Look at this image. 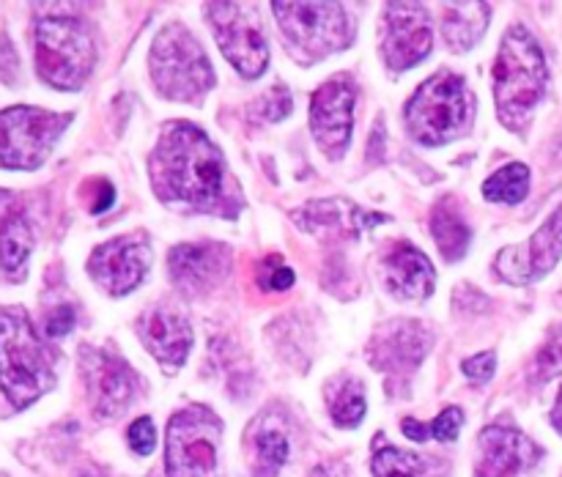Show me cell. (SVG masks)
<instances>
[{
    "label": "cell",
    "instance_id": "cell-1",
    "mask_svg": "<svg viewBox=\"0 0 562 477\" xmlns=\"http://www.w3.org/2000/svg\"><path fill=\"white\" fill-rule=\"evenodd\" d=\"M148 175L154 192L165 203L220 217H236L241 208V197H236L228 184L220 148L187 121H170L162 126L148 162Z\"/></svg>",
    "mask_w": 562,
    "mask_h": 477
},
{
    "label": "cell",
    "instance_id": "cell-2",
    "mask_svg": "<svg viewBox=\"0 0 562 477\" xmlns=\"http://www.w3.org/2000/svg\"><path fill=\"white\" fill-rule=\"evenodd\" d=\"M549 69L541 47L527 27L514 25L499 44L494 60V99L497 115L508 129L525 132L532 110L547 96Z\"/></svg>",
    "mask_w": 562,
    "mask_h": 477
},
{
    "label": "cell",
    "instance_id": "cell-3",
    "mask_svg": "<svg viewBox=\"0 0 562 477\" xmlns=\"http://www.w3.org/2000/svg\"><path fill=\"white\" fill-rule=\"evenodd\" d=\"M53 382V360L27 313L22 307L0 313V393L14 409H25L42 398Z\"/></svg>",
    "mask_w": 562,
    "mask_h": 477
},
{
    "label": "cell",
    "instance_id": "cell-4",
    "mask_svg": "<svg viewBox=\"0 0 562 477\" xmlns=\"http://www.w3.org/2000/svg\"><path fill=\"white\" fill-rule=\"evenodd\" d=\"M475 115V99L464 77L439 71L428 77L406 102V129L423 146H442L467 135Z\"/></svg>",
    "mask_w": 562,
    "mask_h": 477
},
{
    "label": "cell",
    "instance_id": "cell-5",
    "mask_svg": "<svg viewBox=\"0 0 562 477\" xmlns=\"http://www.w3.org/2000/svg\"><path fill=\"white\" fill-rule=\"evenodd\" d=\"M151 80L165 99L195 102L214 86V69L198 38L184 25L162 27L151 44Z\"/></svg>",
    "mask_w": 562,
    "mask_h": 477
},
{
    "label": "cell",
    "instance_id": "cell-6",
    "mask_svg": "<svg viewBox=\"0 0 562 477\" xmlns=\"http://www.w3.org/2000/svg\"><path fill=\"white\" fill-rule=\"evenodd\" d=\"M294 58L313 64L355 42V20L340 3H272Z\"/></svg>",
    "mask_w": 562,
    "mask_h": 477
},
{
    "label": "cell",
    "instance_id": "cell-7",
    "mask_svg": "<svg viewBox=\"0 0 562 477\" xmlns=\"http://www.w3.org/2000/svg\"><path fill=\"white\" fill-rule=\"evenodd\" d=\"M97 60L88 27L75 16H44L36 25V71L60 91H75L88 80Z\"/></svg>",
    "mask_w": 562,
    "mask_h": 477
},
{
    "label": "cell",
    "instance_id": "cell-8",
    "mask_svg": "<svg viewBox=\"0 0 562 477\" xmlns=\"http://www.w3.org/2000/svg\"><path fill=\"white\" fill-rule=\"evenodd\" d=\"M223 422L206 406H190L170 417L165 436L168 477L217 475V444Z\"/></svg>",
    "mask_w": 562,
    "mask_h": 477
},
{
    "label": "cell",
    "instance_id": "cell-9",
    "mask_svg": "<svg viewBox=\"0 0 562 477\" xmlns=\"http://www.w3.org/2000/svg\"><path fill=\"white\" fill-rule=\"evenodd\" d=\"M69 121V113H49L27 104L0 110V168L36 170L49 157Z\"/></svg>",
    "mask_w": 562,
    "mask_h": 477
},
{
    "label": "cell",
    "instance_id": "cell-10",
    "mask_svg": "<svg viewBox=\"0 0 562 477\" xmlns=\"http://www.w3.org/2000/svg\"><path fill=\"white\" fill-rule=\"evenodd\" d=\"M206 16L212 22L220 49L241 77L252 80L267 69L269 44L256 5L209 3Z\"/></svg>",
    "mask_w": 562,
    "mask_h": 477
},
{
    "label": "cell",
    "instance_id": "cell-11",
    "mask_svg": "<svg viewBox=\"0 0 562 477\" xmlns=\"http://www.w3.org/2000/svg\"><path fill=\"white\" fill-rule=\"evenodd\" d=\"M357 86L349 75H335L324 82L311 102V129L318 148L329 159H344L355 129Z\"/></svg>",
    "mask_w": 562,
    "mask_h": 477
},
{
    "label": "cell",
    "instance_id": "cell-12",
    "mask_svg": "<svg viewBox=\"0 0 562 477\" xmlns=\"http://www.w3.org/2000/svg\"><path fill=\"white\" fill-rule=\"evenodd\" d=\"M434 47L426 5L390 3L382 20V55L390 71H406L428 58Z\"/></svg>",
    "mask_w": 562,
    "mask_h": 477
},
{
    "label": "cell",
    "instance_id": "cell-13",
    "mask_svg": "<svg viewBox=\"0 0 562 477\" xmlns=\"http://www.w3.org/2000/svg\"><path fill=\"white\" fill-rule=\"evenodd\" d=\"M151 261V247L143 230L104 241L88 258V272L108 294L124 296L143 283Z\"/></svg>",
    "mask_w": 562,
    "mask_h": 477
},
{
    "label": "cell",
    "instance_id": "cell-14",
    "mask_svg": "<svg viewBox=\"0 0 562 477\" xmlns=\"http://www.w3.org/2000/svg\"><path fill=\"white\" fill-rule=\"evenodd\" d=\"M431 343L434 332L428 323L398 318V321L382 323L373 332L371 343H368V356H371V365L387 373L390 378L406 382L426 360Z\"/></svg>",
    "mask_w": 562,
    "mask_h": 477
},
{
    "label": "cell",
    "instance_id": "cell-15",
    "mask_svg": "<svg viewBox=\"0 0 562 477\" xmlns=\"http://www.w3.org/2000/svg\"><path fill=\"white\" fill-rule=\"evenodd\" d=\"M80 356L82 376H86V387L97 417H102V420L119 417L140 389L137 373L121 356L104 349H93V345H82Z\"/></svg>",
    "mask_w": 562,
    "mask_h": 477
},
{
    "label": "cell",
    "instance_id": "cell-16",
    "mask_svg": "<svg viewBox=\"0 0 562 477\" xmlns=\"http://www.w3.org/2000/svg\"><path fill=\"white\" fill-rule=\"evenodd\" d=\"M562 258V203L549 214L547 223L532 234L527 245L505 247L494 261V269L503 280L514 285L532 283L552 272Z\"/></svg>",
    "mask_w": 562,
    "mask_h": 477
},
{
    "label": "cell",
    "instance_id": "cell-17",
    "mask_svg": "<svg viewBox=\"0 0 562 477\" xmlns=\"http://www.w3.org/2000/svg\"><path fill=\"white\" fill-rule=\"evenodd\" d=\"M541 458V447L514 425H486L477 436L475 477H519Z\"/></svg>",
    "mask_w": 562,
    "mask_h": 477
},
{
    "label": "cell",
    "instance_id": "cell-18",
    "mask_svg": "<svg viewBox=\"0 0 562 477\" xmlns=\"http://www.w3.org/2000/svg\"><path fill=\"white\" fill-rule=\"evenodd\" d=\"M170 280L184 294H209L223 283L231 269V250L217 241L179 245L168 255Z\"/></svg>",
    "mask_w": 562,
    "mask_h": 477
},
{
    "label": "cell",
    "instance_id": "cell-19",
    "mask_svg": "<svg viewBox=\"0 0 562 477\" xmlns=\"http://www.w3.org/2000/svg\"><path fill=\"white\" fill-rule=\"evenodd\" d=\"M137 332H140L143 345L151 351L168 371L184 365L192 349V327L187 321L184 313L170 310V307H154L146 310L137 321Z\"/></svg>",
    "mask_w": 562,
    "mask_h": 477
},
{
    "label": "cell",
    "instance_id": "cell-20",
    "mask_svg": "<svg viewBox=\"0 0 562 477\" xmlns=\"http://www.w3.org/2000/svg\"><path fill=\"white\" fill-rule=\"evenodd\" d=\"M382 272L390 294L404 302L426 299L437 285V272H434L431 261L409 241H393L384 250Z\"/></svg>",
    "mask_w": 562,
    "mask_h": 477
},
{
    "label": "cell",
    "instance_id": "cell-21",
    "mask_svg": "<svg viewBox=\"0 0 562 477\" xmlns=\"http://www.w3.org/2000/svg\"><path fill=\"white\" fill-rule=\"evenodd\" d=\"M294 219L302 225V230L327 236V239H355L360 230L373 228L376 223H384V214L362 212L357 203L333 197V201H313L305 208L294 212Z\"/></svg>",
    "mask_w": 562,
    "mask_h": 477
},
{
    "label": "cell",
    "instance_id": "cell-22",
    "mask_svg": "<svg viewBox=\"0 0 562 477\" xmlns=\"http://www.w3.org/2000/svg\"><path fill=\"white\" fill-rule=\"evenodd\" d=\"M33 250V228L20 206L0 212V269L5 277H22L27 255Z\"/></svg>",
    "mask_w": 562,
    "mask_h": 477
},
{
    "label": "cell",
    "instance_id": "cell-23",
    "mask_svg": "<svg viewBox=\"0 0 562 477\" xmlns=\"http://www.w3.org/2000/svg\"><path fill=\"white\" fill-rule=\"evenodd\" d=\"M431 236L437 241L439 252H442L448 261H459L464 258L467 247H470L472 230L467 223L464 212H461V203L453 195L442 197V201L434 206L431 212Z\"/></svg>",
    "mask_w": 562,
    "mask_h": 477
},
{
    "label": "cell",
    "instance_id": "cell-24",
    "mask_svg": "<svg viewBox=\"0 0 562 477\" xmlns=\"http://www.w3.org/2000/svg\"><path fill=\"white\" fill-rule=\"evenodd\" d=\"M492 16L488 3H453L445 5L442 33L448 44L459 53H467L486 31V22Z\"/></svg>",
    "mask_w": 562,
    "mask_h": 477
},
{
    "label": "cell",
    "instance_id": "cell-25",
    "mask_svg": "<svg viewBox=\"0 0 562 477\" xmlns=\"http://www.w3.org/2000/svg\"><path fill=\"white\" fill-rule=\"evenodd\" d=\"M289 461V439L278 428H263L252 436L250 444V469L252 477H278L283 464Z\"/></svg>",
    "mask_w": 562,
    "mask_h": 477
},
{
    "label": "cell",
    "instance_id": "cell-26",
    "mask_svg": "<svg viewBox=\"0 0 562 477\" xmlns=\"http://www.w3.org/2000/svg\"><path fill=\"white\" fill-rule=\"evenodd\" d=\"M373 477H434V466L423 455L406 453L395 444L373 450Z\"/></svg>",
    "mask_w": 562,
    "mask_h": 477
},
{
    "label": "cell",
    "instance_id": "cell-27",
    "mask_svg": "<svg viewBox=\"0 0 562 477\" xmlns=\"http://www.w3.org/2000/svg\"><path fill=\"white\" fill-rule=\"evenodd\" d=\"M527 192H530V168L521 162L505 164L497 173L488 175L486 184H483L486 201L508 203V206H516V203L525 201Z\"/></svg>",
    "mask_w": 562,
    "mask_h": 477
},
{
    "label": "cell",
    "instance_id": "cell-28",
    "mask_svg": "<svg viewBox=\"0 0 562 477\" xmlns=\"http://www.w3.org/2000/svg\"><path fill=\"white\" fill-rule=\"evenodd\" d=\"M461 425H464V411L450 406V409H445L442 414L431 422H417L412 420V417H406V420L401 422V431H404V436L412 439V442H428V439L453 442V439H459Z\"/></svg>",
    "mask_w": 562,
    "mask_h": 477
},
{
    "label": "cell",
    "instance_id": "cell-29",
    "mask_svg": "<svg viewBox=\"0 0 562 477\" xmlns=\"http://www.w3.org/2000/svg\"><path fill=\"white\" fill-rule=\"evenodd\" d=\"M329 414L344 428H355L366 417V389H362L360 378H346L338 389H333Z\"/></svg>",
    "mask_w": 562,
    "mask_h": 477
},
{
    "label": "cell",
    "instance_id": "cell-30",
    "mask_svg": "<svg viewBox=\"0 0 562 477\" xmlns=\"http://www.w3.org/2000/svg\"><path fill=\"white\" fill-rule=\"evenodd\" d=\"M536 373L538 378H552L562 373V323L552 329V334L547 338L543 349L538 351Z\"/></svg>",
    "mask_w": 562,
    "mask_h": 477
},
{
    "label": "cell",
    "instance_id": "cell-31",
    "mask_svg": "<svg viewBox=\"0 0 562 477\" xmlns=\"http://www.w3.org/2000/svg\"><path fill=\"white\" fill-rule=\"evenodd\" d=\"M80 197L86 201L88 212L102 214V212H108L110 206H113L115 190H113V184H110L108 179H88V181H82Z\"/></svg>",
    "mask_w": 562,
    "mask_h": 477
},
{
    "label": "cell",
    "instance_id": "cell-32",
    "mask_svg": "<svg viewBox=\"0 0 562 477\" xmlns=\"http://www.w3.org/2000/svg\"><path fill=\"white\" fill-rule=\"evenodd\" d=\"M256 110L258 115H261L263 121H280V118H285V115L291 113V96H289V91H285L283 86H274L272 91L269 93H263L261 99H258L256 102Z\"/></svg>",
    "mask_w": 562,
    "mask_h": 477
},
{
    "label": "cell",
    "instance_id": "cell-33",
    "mask_svg": "<svg viewBox=\"0 0 562 477\" xmlns=\"http://www.w3.org/2000/svg\"><path fill=\"white\" fill-rule=\"evenodd\" d=\"M258 283L267 291H285L294 285V272L285 266L280 255H269L267 263H263V272L261 277H258Z\"/></svg>",
    "mask_w": 562,
    "mask_h": 477
},
{
    "label": "cell",
    "instance_id": "cell-34",
    "mask_svg": "<svg viewBox=\"0 0 562 477\" xmlns=\"http://www.w3.org/2000/svg\"><path fill=\"white\" fill-rule=\"evenodd\" d=\"M126 439H130L132 450L137 455H148L154 450V442H157V431H154L151 417H137L135 422L126 431Z\"/></svg>",
    "mask_w": 562,
    "mask_h": 477
},
{
    "label": "cell",
    "instance_id": "cell-35",
    "mask_svg": "<svg viewBox=\"0 0 562 477\" xmlns=\"http://www.w3.org/2000/svg\"><path fill=\"white\" fill-rule=\"evenodd\" d=\"M75 321V307L58 305L47 313V318H44V332H47V338H64V334L71 332Z\"/></svg>",
    "mask_w": 562,
    "mask_h": 477
},
{
    "label": "cell",
    "instance_id": "cell-36",
    "mask_svg": "<svg viewBox=\"0 0 562 477\" xmlns=\"http://www.w3.org/2000/svg\"><path fill=\"white\" fill-rule=\"evenodd\" d=\"M461 367H464L467 376L475 378V382H488V378L494 376V367H497V356H494V351H483V354L464 360Z\"/></svg>",
    "mask_w": 562,
    "mask_h": 477
},
{
    "label": "cell",
    "instance_id": "cell-37",
    "mask_svg": "<svg viewBox=\"0 0 562 477\" xmlns=\"http://www.w3.org/2000/svg\"><path fill=\"white\" fill-rule=\"evenodd\" d=\"M16 75V53L14 44L5 36H0V80H14Z\"/></svg>",
    "mask_w": 562,
    "mask_h": 477
},
{
    "label": "cell",
    "instance_id": "cell-38",
    "mask_svg": "<svg viewBox=\"0 0 562 477\" xmlns=\"http://www.w3.org/2000/svg\"><path fill=\"white\" fill-rule=\"evenodd\" d=\"M311 477H351V475L340 461H329V464H318Z\"/></svg>",
    "mask_w": 562,
    "mask_h": 477
},
{
    "label": "cell",
    "instance_id": "cell-39",
    "mask_svg": "<svg viewBox=\"0 0 562 477\" xmlns=\"http://www.w3.org/2000/svg\"><path fill=\"white\" fill-rule=\"evenodd\" d=\"M552 425L562 433V387L558 393V404H554V409H552Z\"/></svg>",
    "mask_w": 562,
    "mask_h": 477
}]
</instances>
